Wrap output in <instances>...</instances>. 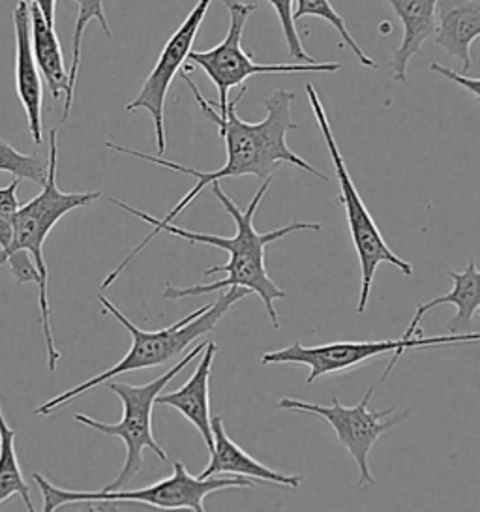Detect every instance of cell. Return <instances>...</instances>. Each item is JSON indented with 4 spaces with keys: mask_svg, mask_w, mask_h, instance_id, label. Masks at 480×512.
<instances>
[{
    "mask_svg": "<svg viewBox=\"0 0 480 512\" xmlns=\"http://www.w3.org/2000/svg\"><path fill=\"white\" fill-rule=\"evenodd\" d=\"M57 166H59V132L53 128L49 132V160H47V181L42 186V192L29 203L19 205L12 224V241L0 250V267L14 254L27 252L38 276V301H40V325L44 332L45 351H47V366L49 372L57 370L60 361V351L55 346L53 327H51V306H49V271L44 257V244L47 235L60 220L75 209H83L96 199L104 196L102 192H62L57 186Z\"/></svg>",
    "mask_w": 480,
    "mask_h": 512,
    "instance_id": "cell-4",
    "label": "cell"
},
{
    "mask_svg": "<svg viewBox=\"0 0 480 512\" xmlns=\"http://www.w3.org/2000/svg\"><path fill=\"white\" fill-rule=\"evenodd\" d=\"M447 276L454 282L452 291L443 297H437L434 301L420 304L402 338H413L420 325V319L437 306H447V304L456 306V316L447 325L449 334L471 332L473 319L477 316L480 308V272L475 259H469L464 272L447 271Z\"/></svg>",
    "mask_w": 480,
    "mask_h": 512,
    "instance_id": "cell-16",
    "label": "cell"
},
{
    "mask_svg": "<svg viewBox=\"0 0 480 512\" xmlns=\"http://www.w3.org/2000/svg\"><path fill=\"white\" fill-rule=\"evenodd\" d=\"M374 392L375 385H372L359 404L351 407L344 406L338 396L332 398V406H317L297 398H282L276 407L287 409V411L312 413L321 417L323 421L329 422L330 428L336 432L340 445L351 454V458L359 466V486L364 484L374 486V475L370 471V452L385 432L407 421L409 417V411L390 417L396 411V406H390L389 409H381V411H370L368 406Z\"/></svg>",
    "mask_w": 480,
    "mask_h": 512,
    "instance_id": "cell-10",
    "label": "cell"
},
{
    "mask_svg": "<svg viewBox=\"0 0 480 512\" xmlns=\"http://www.w3.org/2000/svg\"><path fill=\"white\" fill-rule=\"evenodd\" d=\"M32 4L40 10L45 21L55 27V14H57V0H32Z\"/></svg>",
    "mask_w": 480,
    "mask_h": 512,
    "instance_id": "cell-26",
    "label": "cell"
},
{
    "mask_svg": "<svg viewBox=\"0 0 480 512\" xmlns=\"http://www.w3.org/2000/svg\"><path fill=\"white\" fill-rule=\"evenodd\" d=\"M225 291V289H224ZM250 291L246 287H227V291L222 293L212 304H205L197 308L190 316L177 321L175 325L162 329V331H141L135 327L134 323L120 312L119 308L109 301L104 295H98V301L104 308L105 316L115 317L120 325L130 332L132 336V346L128 353L124 355L122 361L117 362L113 368L105 370L98 376L90 377L77 385L70 391L62 392L59 396L47 400L45 404L34 409V415H51L68 402H72L77 396H83L85 392L96 389L105 381L113 379L115 376H122L128 372H137V370H149L162 366L167 362L177 359L180 353H184L190 344L199 340L201 336L214 331V327L220 323V319L237 304V302L246 299Z\"/></svg>",
    "mask_w": 480,
    "mask_h": 512,
    "instance_id": "cell-3",
    "label": "cell"
},
{
    "mask_svg": "<svg viewBox=\"0 0 480 512\" xmlns=\"http://www.w3.org/2000/svg\"><path fill=\"white\" fill-rule=\"evenodd\" d=\"M212 0H199L190 12V16L182 21L179 29L167 40L158 62L154 64L149 77L145 79L143 87L134 100L126 106V111L145 109L154 122V136H156V149L158 156H164L167 149L165 139V98L173 79L177 77L184 62L194 47L195 38L203 25V19L209 12Z\"/></svg>",
    "mask_w": 480,
    "mask_h": 512,
    "instance_id": "cell-11",
    "label": "cell"
},
{
    "mask_svg": "<svg viewBox=\"0 0 480 512\" xmlns=\"http://www.w3.org/2000/svg\"><path fill=\"white\" fill-rule=\"evenodd\" d=\"M306 94L310 100V106L314 111L315 121L319 124V130L325 139V145L330 152L332 164L336 169V179L340 184V197L338 201L344 205L345 216H347V226L351 233V241L355 246V252L359 256L360 265V297L359 306H357V316H364L370 293H372V284H374L375 271L381 263H390L396 269H400L404 276H413V265L407 263L405 259L396 256V252L390 250L389 244L383 239L379 227L375 224L370 211L366 209L359 190L355 182L351 179V173L345 166L344 156L340 152V147L334 139L332 128H330L329 117L325 113V107L319 100V94L314 89V85H306Z\"/></svg>",
    "mask_w": 480,
    "mask_h": 512,
    "instance_id": "cell-7",
    "label": "cell"
},
{
    "mask_svg": "<svg viewBox=\"0 0 480 512\" xmlns=\"http://www.w3.org/2000/svg\"><path fill=\"white\" fill-rule=\"evenodd\" d=\"M270 6L274 8L276 16L282 23V31H284L285 44L289 47V55L299 62H308L312 64L314 57H310L300 40V32L297 29V21L293 19V0H269Z\"/></svg>",
    "mask_w": 480,
    "mask_h": 512,
    "instance_id": "cell-23",
    "label": "cell"
},
{
    "mask_svg": "<svg viewBox=\"0 0 480 512\" xmlns=\"http://www.w3.org/2000/svg\"><path fill=\"white\" fill-rule=\"evenodd\" d=\"M430 70H432V72H437V74H441V76L449 77V79H452L454 83H458L462 89L471 92L475 100H480L479 79H467V77L460 76L458 72H454V70H450V68L441 66L439 62H432V64H430Z\"/></svg>",
    "mask_w": 480,
    "mask_h": 512,
    "instance_id": "cell-25",
    "label": "cell"
},
{
    "mask_svg": "<svg viewBox=\"0 0 480 512\" xmlns=\"http://www.w3.org/2000/svg\"><path fill=\"white\" fill-rule=\"evenodd\" d=\"M79 8L77 19H75L74 42H72V64L68 70V94L64 98V109H62V122L68 119L72 104H74L75 85L79 76V64H81V46H83V34L87 31L90 21L96 19L100 27L104 29L105 36L111 40L113 32L109 27V21L105 17L104 0H74Z\"/></svg>",
    "mask_w": 480,
    "mask_h": 512,
    "instance_id": "cell-20",
    "label": "cell"
},
{
    "mask_svg": "<svg viewBox=\"0 0 480 512\" xmlns=\"http://www.w3.org/2000/svg\"><path fill=\"white\" fill-rule=\"evenodd\" d=\"M394 14L402 21L404 36L396 49L390 68L396 81H407L409 62L419 55L422 46L435 32V8L439 0H387Z\"/></svg>",
    "mask_w": 480,
    "mask_h": 512,
    "instance_id": "cell-17",
    "label": "cell"
},
{
    "mask_svg": "<svg viewBox=\"0 0 480 512\" xmlns=\"http://www.w3.org/2000/svg\"><path fill=\"white\" fill-rule=\"evenodd\" d=\"M15 31V91L25 109L29 132L34 145L44 143V79L32 55L30 46V4L19 0L14 8Z\"/></svg>",
    "mask_w": 480,
    "mask_h": 512,
    "instance_id": "cell-12",
    "label": "cell"
},
{
    "mask_svg": "<svg viewBox=\"0 0 480 512\" xmlns=\"http://www.w3.org/2000/svg\"><path fill=\"white\" fill-rule=\"evenodd\" d=\"M218 353L216 342H207L203 349V357L197 364L192 377L179 387L175 392L160 394L156 398V404L173 407L180 415H184L192 422L199 436L203 437L207 449H212V426H210V376H212V364Z\"/></svg>",
    "mask_w": 480,
    "mask_h": 512,
    "instance_id": "cell-14",
    "label": "cell"
},
{
    "mask_svg": "<svg viewBox=\"0 0 480 512\" xmlns=\"http://www.w3.org/2000/svg\"><path fill=\"white\" fill-rule=\"evenodd\" d=\"M0 171L12 173L21 181L44 186L47 181V160L38 154H23L0 137Z\"/></svg>",
    "mask_w": 480,
    "mask_h": 512,
    "instance_id": "cell-22",
    "label": "cell"
},
{
    "mask_svg": "<svg viewBox=\"0 0 480 512\" xmlns=\"http://www.w3.org/2000/svg\"><path fill=\"white\" fill-rule=\"evenodd\" d=\"M30 46L40 76L45 81L47 89L51 92L53 100L66 98L68 94V70L62 55L59 36L55 27H51L40 10L30 4Z\"/></svg>",
    "mask_w": 480,
    "mask_h": 512,
    "instance_id": "cell-18",
    "label": "cell"
},
{
    "mask_svg": "<svg viewBox=\"0 0 480 512\" xmlns=\"http://www.w3.org/2000/svg\"><path fill=\"white\" fill-rule=\"evenodd\" d=\"M477 332H465V334H443L434 338L413 336V338H398V340H372V342H332L323 346L306 347L300 342L291 346L269 351L261 355V364H304L310 368V374L306 377V383L312 385L315 381L327 376H336L342 372H349L366 362L392 355L385 374L381 381L389 377L390 370L402 359L405 351L409 349H424V347L450 346V344H462V342H477Z\"/></svg>",
    "mask_w": 480,
    "mask_h": 512,
    "instance_id": "cell-8",
    "label": "cell"
},
{
    "mask_svg": "<svg viewBox=\"0 0 480 512\" xmlns=\"http://www.w3.org/2000/svg\"><path fill=\"white\" fill-rule=\"evenodd\" d=\"M212 426V449L210 460L199 479L210 475H240L255 481L280 484L289 488H299L302 477L300 475H284L276 469L257 462L248 452L239 447L225 432L224 417L216 415L210 419Z\"/></svg>",
    "mask_w": 480,
    "mask_h": 512,
    "instance_id": "cell-13",
    "label": "cell"
},
{
    "mask_svg": "<svg viewBox=\"0 0 480 512\" xmlns=\"http://www.w3.org/2000/svg\"><path fill=\"white\" fill-rule=\"evenodd\" d=\"M207 342L195 346L188 355H184L175 366H171L164 376L145 383V385H130V383H119V381H105L107 389L117 394L122 404V419L115 424L96 421L90 419L83 413H77L74 419L92 430L109 437H119L124 441L126 447V456H124V466L120 469L119 477L113 482H109L104 490H120L126 488L130 482L134 481L135 475L141 473L145 466L143 451L150 449L162 462H167L169 456L167 452L160 447V443L154 439L152 432V409L156 406V398L165 391V387L179 376L180 372L197 359Z\"/></svg>",
    "mask_w": 480,
    "mask_h": 512,
    "instance_id": "cell-5",
    "label": "cell"
},
{
    "mask_svg": "<svg viewBox=\"0 0 480 512\" xmlns=\"http://www.w3.org/2000/svg\"><path fill=\"white\" fill-rule=\"evenodd\" d=\"M19 184L21 179L14 177V181L8 186L0 188V250H4L12 241V224H14L15 212L19 209V201H17Z\"/></svg>",
    "mask_w": 480,
    "mask_h": 512,
    "instance_id": "cell-24",
    "label": "cell"
},
{
    "mask_svg": "<svg viewBox=\"0 0 480 512\" xmlns=\"http://www.w3.org/2000/svg\"><path fill=\"white\" fill-rule=\"evenodd\" d=\"M180 76L194 92V98L197 100L199 107L203 109V113L214 124H218L220 137L225 141V152H227L225 166L214 169V171H199L194 167L180 166L177 162L165 160L162 156H150L145 152L120 147V145L107 141L105 143L107 149H113V151L120 152V154H128V156L137 158V160H145V162L177 171L182 175H190V177H195V181H197L194 188L173 207V211L167 212L165 218H154L147 212L137 211L135 207L120 201L117 197H107L113 205H117L122 211L132 214L135 218L147 222L149 226H165V224H173V220L179 216L180 212L186 211V207L194 199H197L209 184L222 181V179H229V177L254 175L257 179H267L270 175H274V171L282 164H289V166L297 167V169H304L306 173L314 175L319 181H330L325 173H321L319 169L310 166L304 158H300L299 154L291 151L289 145H287V134L291 130L299 128L293 122V115H291V106L295 102L293 92L285 91V89L272 92L270 96L263 100V104L267 107V117L261 122H246L242 121L237 115V106H239L240 100L244 98V94L248 92L246 87L240 91L235 100L227 102L224 111H216L214 104L201 94L192 77L188 76L186 72H182V70H180Z\"/></svg>",
    "mask_w": 480,
    "mask_h": 512,
    "instance_id": "cell-1",
    "label": "cell"
},
{
    "mask_svg": "<svg viewBox=\"0 0 480 512\" xmlns=\"http://www.w3.org/2000/svg\"><path fill=\"white\" fill-rule=\"evenodd\" d=\"M270 184H272V175L263 179V184L259 186V190L255 192L254 199L248 203V207L244 211H240L239 205L227 196L224 188L220 186V181L212 182V194L216 199L222 203L227 214L235 220V235L233 237H222V235H209V233H195V231H188L179 226H165L152 227V233L145 237V241L139 242L134 250L120 261L119 265L115 267V271L111 272L104 282H102V289L111 287V284L120 276V272L124 271L135 256H139L150 241H154L160 233H169L180 237L182 241H188L190 244H209V246H216L220 250H225L229 254V263L225 265H216L210 267L205 271L207 276L216 274V272H225L222 282H214V284H199V286L190 287H177L169 282H165V289L162 291V297L167 301H179V299H186V297H201V295H209V293H216V291H224L227 287H246L250 293H255L270 319V325L278 331L280 329V317H278V310L274 306V302L285 299L287 293L284 289L276 286V282L272 280L265 267V248L269 246L270 242L280 241L287 235L299 233V231H312V233H319L323 231L321 224L315 222H293L289 226L278 227L272 229L269 233H259L254 226V216L263 197L267 196Z\"/></svg>",
    "mask_w": 480,
    "mask_h": 512,
    "instance_id": "cell-2",
    "label": "cell"
},
{
    "mask_svg": "<svg viewBox=\"0 0 480 512\" xmlns=\"http://www.w3.org/2000/svg\"><path fill=\"white\" fill-rule=\"evenodd\" d=\"M229 12V32L224 40L209 51H190L188 62L199 66L218 89L216 111H224L229 102V91L244 83L248 77L263 74H332L342 68L340 62H299V64H259L242 47V34L250 16L257 12V4L242 0H220Z\"/></svg>",
    "mask_w": 480,
    "mask_h": 512,
    "instance_id": "cell-9",
    "label": "cell"
},
{
    "mask_svg": "<svg viewBox=\"0 0 480 512\" xmlns=\"http://www.w3.org/2000/svg\"><path fill=\"white\" fill-rule=\"evenodd\" d=\"M314 16L323 19L330 23L338 34L342 36L345 46L349 47L353 51V55L359 59L362 66L370 68V70H377V61H374L372 57H368L364 53V49L357 44V40L351 36V32L345 25L344 17L340 16L334 6L330 4V0H297V8L293 10V19L299 21L302 17Z\"/></svg>",
    "mask_w": 480,
    "mask_h": 512,
    "instance_id": "cell-21",
    "label": "cell"
},
{
    "mask_svg": "<svg viewBox=\"0 0 480 512\" xmlns=\"http://www.w3.org/2000/svg\"><path fill=\"white\" fill-rule=\"evenodd\" d=\"M32 479L40 486L44 496L42 511L53 512L74 503L87 505H113V503H141L154 509H190L195 512H205V499L231 488H252L254 482L240 475H210L205 479L192 477L182 462H173V475L169 479L156 482L141 490H100V492H75L64 490L47 481L44 475L34 473Z\"/></svg>",
    "mask_w": 480,
    "mask_h": 512,
    "instance_id": "cell-6",
    "label": "cell"
},
{
    "mask_svg": "<svg viewBox=\"0 0 480 512\" xmlns=\"http://www.w3.org/2000/svg\"><path fill=\"white\" fill-rule=\"evenodd\" d=\"M12 496L21 497L27 511H34L29 482L25 481L15 454V430L8 426L0 404V505Z\"/></svg>",
    "mask_w": 480,
    "mask_h": 512,
    "instance_id": "cell-19",
    "label": "cell"
},
{
    "mask_svg": "<svg viewBox=\"0 0 480 512\" xmlns=\"http://www.w3.org/2000/svg\"><path fill=\"white\" fill-rule=\"evenodd\" d=\"M435 23V44L447 55L462 61L467 72L473 64L471 44L480 36L479 0H439Z\"/></svg>",
    "mask_w": 480,
    "mask_h": 512,
    "instance_id": "cell-15",
    "label": "cell"
}]
</instances>
